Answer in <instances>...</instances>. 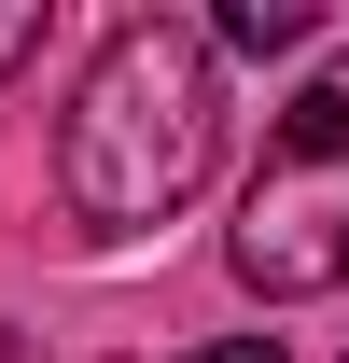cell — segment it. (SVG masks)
Instances as JSON below:
<instances>
[{
	"label": "cell",
	"mask_w": 349,
	"mask_h": 363,
	"mask_svg": "<svg viewBox=\"0 0 349 363\" xmlns=\"http://www.w3.org/2000/svg\"><path fill=\"white\" fill-rule=\"evenodd\" d=\"M210 140H223V56H210V28L126 14V28L98 43L70 126H56V182H70L84 238H140V224H168L182 196L210 182Z\"/></svg>",
	"instance_id": "6da1fadb"
},
{
	"label": "cell",
	"mask_w": 349,
	"mask_h": 363,
	"mask_svg": "<svg viewBox=\"0 0 349 363\" xmlns=\"http://www.w3.org/2000/svg\"><path fill=\"white\" fill-rule=\"evenodd\" d=\"M223 266L252 279L265 308H307V294L349 279V43L279 98L265 168L238 196V224H223Z\"/></svg>",
	"instance_id": "7a4b0ae2"
},
{
	"label": "cell",
	"mask_w": 349,
	"mask_h": 363,
	"mask_svg": "<svg viewBox=\"0 0 349 363\" xmlns=\"http://www.w3.org/2000/svg\"><path fill=\"white\" fill-rule=\"evenodd\" d=\"M307 43V0H223L210 14V56H294Z\"/></svg>",
	"instance_id": "3957f363"
},
{
	"label": "cell",
	"mask_w": 349,
	"mask_h": 363,
	"mask_svg": "<svg viewBox=\"0 0 349 363\" xmlns=\"http://www.w3.org/2000/svg\"><path fill=\"white\" fill-rule=\"evenodd\" d=\"M28 56H43V0H0V84H14Z\"/></svg>",
	"instance_id": "277c9868"
},
{
	"label": "cell",
	"mask_w": 349,
	"mask_h": 363,
	"mask_svg": "<svg viewBox=\"0 0 349 363\" xmlns=\"http://www.w3.org/2000/svg\"><path fill=\"white\" fill-rule=\"evenodd\" d=\"M182 363H279V335H210V350H182Z\"/></svg>",
	"instance_id": "5b68a950"
}]
</instances>
